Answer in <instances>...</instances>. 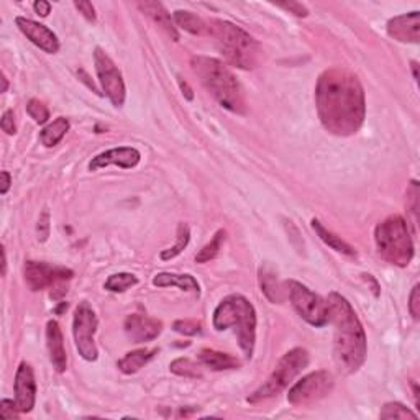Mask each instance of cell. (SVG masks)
<instances>
[{
  "instance_id": "cell-19",
  "label": "cell",
  "mask_w": 420,
  "mask_h": 420,
  "mask_svg": "<svg viewBox=\"0 0 420 420\" xmlns=\"http://www.w3.org/2000/svg\"><path fill=\"white\" fill-rule=\"evenodd\" d=\"M138 8L142 10L143 13H147L154 23L159 25V27H161L164 32H166L169 37L174 39V42H178L179 33H178L176 27H174V22L171 20V15H169L168 10L163 7V4H159V2H138Z\"/></svg>"
},
{
  "instance_id": "cell-35",
  "label": "cell",
  "mask_w": 420,
  "mask_h": 420,
  "mask_svg": "<svg viewBox=\"0 0 420 420\" xmlns=\"http://www.w3.org/2000/svg\"><path fill=\"white\" fill-rule=\"evenodd\" d=\"M74 7H76L79 12L84 15V18L89 20V22L94 23L97 20L96 8H94V5L91 2H86V0H76V2H74Z\"/></svg>"
},
{
  "instance_id": "cell-23",
  "label": "cell",
  "mask_w": 420,
  "mask_h": 420,
  "mask_svg": "<svg viewBox=\"0 0 420 420\" xmlns=\"http://www.w3.org/2000/svg\"><path fill=\"white\" fill-rule=\"evenodd\" d=\"M259 286H261V291L264 292L271 302H281L284 297V286H281L278 281V274L273 271V268L269 266H261L259 269Z\"/></svg>"
},
{
  "instance_id": "cell-1",
  "label": "cell",
  "mask_w": 420,
  "mask_h": 420,
  "mask_svg": "<svg viewBox=\"0 0 420 420\" xmlns=\"http://www.w3.org/2000/svg\"><path fill=\"white\" fill-rule=\"evenodd\" d=\"M315 104L323 128L337 137L357 133L366 117L364 91L357 74L332 68L319 76Z\"/></svg>"
},
{
  "instance_id": "cell-28",
  "label": "cell",
  "mask_w": 420,
  "mask_h": 420,
  "mask_svg": "<svg viewBox=\"0 0 420 420\" xmlns=\"http://www.w3.org/2000/svg\"><path fill=\"white\" fill-rule=\"evenodd\" d=\"M135 284H138V278L132 273H117L109 276L105 281V289L110 292H125Z\"/></svg>"
},
{
  "instance_id": "cell-10",
  "label": "cell",
  "mask_w": 420,
  "mask_h": 420,
  "mask_svg": "<svg viewBox=\"0 0 420 420\" xmlns=\"http://www.w3.org/2000/svg\"><path fill=\"white\" fill-rule=\"evenodd\" d=\"M96 330L97 315L92 311V307L89 306V302L84 301L79 304L76 307V312H74L73 335L78 352L86 362H96L99 357L96 340H94Z\"/></svg>"
},
{
  "instance_id": "cell-33",
  "label": "cell",
  "mask_w": 420,
  "mask_h": 420,
  "mask_svg": "<svg viewBox=\"0 0 420 420\" xmlns=\"http://www.w3.org/2000/svg\"><path fill=\"white\" fill-rule=\"evenodd\" d=\"M174 330L178 333L189 335V337H194V335H199L202 332V325L197 320H176L174 322Z\"/></svg>"
},
{
  "instance_id": "cell-24",
  "label": "cell",
  "mask_w": 420,
  "mask_h": 420,
  "mask_svg": "<svg viewBox=\"0 0 420 420\" xmlns=\"http://www.w3.org/2000/svg\"><path fill=\"white\" fill-rule=\"evenodd\" d=\"M311 223H312V228L315 230V233L319 235V238L322 240L325 245H328L330 248L335 249V252H338L342 254H347V257H354V254H357V252H354L353 247H350V245L345 242V240H342V237H338V235H335V233L330 232V230L325 228L317 218H314Z\"/></svg>"
},
{
  "instance_id": "cell-9",
  "label": "cell",
  "mask_w": 420,
  "mask_h": 420,
  "mask_svg": "<svg viewBox=\"0 0 420 420\" xmlns=\"http://www.w3.org/2000/svg\"><path fill=\"white\" fill-rule=\"evenodd\" d=\"M286 292L291 304L301 317L311 323L312 327H323L328 323V312H327V302L317 294L312 292L307 286L297 281H288L284 283Z\"/></svg>"
},
{
  "instance_id": "cell-2",
  "label": "cell",
  "mask_w": 420,
  "mask_h": 420,
  "mask_svg": "<svg viewBox=\"0 0 420 420\" xmlns=\"http://www.w3.org/2000/svg\"><path fill=\"white\" fill-rule=\"evenodd\" d=\"M328 322L333 323V358L340 371L354 373L366 358V333L357 312L343 296L330 292L327 297Z\"/></svg>"
},
{
  "instance_id": "cell-15",
  "label": "cell",
  "mask_w": 420,
  "mask_h": 420,
  "mask_svg": "<svg viewBox=\"0 0 420 420\" xmlns=\"http://www.w3.org/2000/svg\"><path fill=\"white\" fill-rule=\"evenodd\" d=\"M140 159H142V154H140L137 148H132V147L112 148L101 154H97V156H94L92 161L89 163V169H91V171H99V169L112 166V164L123 169H132L140 163Z\"/></svg>"
},
{
  "instance_id": "cell-16",
  "label": "cell",
  "mask_w": 420,
  "mask_h": 420,
  "mask_svg": "<svg viewBox=\"0 0 420 420\" xmlns=\"http://www.w3.org/2000/svg\"><path fill=\"white\" fill-rule=\"evenodd\" d=\"M163 323L143 314H132L125 320V333L133 343L152 342L161 333Z\"/></svg>"
},
{
  "instance_id": "cell-17",
  "label": "cell",
  "mask_w": 420,
  "mask_h": 420,
  "mask_svg": "<svg viewBox=\"0 0 420 420\" xmlns=\"http://www.w3.org/2000/svg\"><path fill=\"white\" fill-rule=\"evenodd\" d=\"M388 35L401 43H419L420 38V20L419 12L399 15L388 22Z\"/></svg>"
},
{
  "instance_id": "cell-14",
  "label": "cell",
  "mask_w": 420,
  "mask_h": 420,
  "mask_svg": "<svg viewBox=\"0 0 420 420\" xmlns=\"http://www.w3.org/2000/svg\"><path fill=\"white\" fill-rule=\"evenodd\" d=\"M15 23H17L20 32H22L33 44H37L39 49H43L44 53L48 54L58 53L59 39L48 27H44V25L33 22V20L25 18V17H17L15 18Z\"/></svg>"
},
{
  "instance_id": "cell-4",
  "label": "cell",
  "mask_w": 420,
  "mask_h": 420,
  "mask_svg": "<svg viewBox=\"0 0 420 420\" xmlns=\"http://www.w3.org/2000/svg\"><path fill=\"white\" fill-rule=\"evenodd\" d=\"M209 33L215 38L223 58L240 69H254L261 61L263 51L252 35L227 20H210Z\"/></svg>"
},
{
  "instance_id": "cell-5",
  "label": "cell",
  "mask_w": 420,
  "mask_h": 420,
  "mask_svg": "<svg viewBox=\"0 0 420 420\" xmlns=\"http://www.w3.org/2000/svg\"><path fill=\"white\" fill-rule=\"evenodd\" d=\"M235 328L238 345L245 357L252 358L257 342V311L245 296L233 294L225 297L214 312V328L222 332Z\"/></svg>"
},
{
  "instance_id": "cell-46",
  "label": "cell",
  "mask_w": 420,
  "mask_h": 420,
  "mask_svg": "<svg viewBox=\"0 0 420 420\" xmlns=\"http://www.w3.org/2000/svg\"><path fill=\"white\" fill-rule=\"evenodd\" d=\"M2 84H4L2 92H7V89H8V82H7V78H5V76H2Z\"/></svg>"
},
{
  "instance_id": "cell-26",
  "label": "cell",
  "mask_w": 420,
  "mask_h": 420,
  "mask_svg": "<svg viewBox=\"0 0 420 420\" xmlns=\"http://www.w3.org/2000/svg\"><path fill=\"white\" fill-rule=\"evenodd\" d=\"M174 22L178 27H181L184 32L191 35H206L209 33V25L204 22L201 17H197L196 13L186 12V10H178L173 15Z\"/></svg>"
},
{
  "instance_id": "cell-29",
  "label": "cell",
  "mask_w": 420,
  "mask_h": 420,
  "mask_svg": "<svg viewBox=\"0 0 420 420\" xmlns=\"http://www.w3.org/2000/svg\"><path fill=\"white\" fill-rule=\"evenodd\" d=\"M225 237H227L225 230H218V232L214 235V238L210 240V243H207L206 247H204L201 249V252L197 253L196 261L197 263H209L210 259H214L215 257H217L220 249H222V245L225 242Z\"/></svg>"
},
{
  "instance_id": "cell-27",
  "label": "cell",
  "mask_w": 420,
  "mask_h": 420,
  "mask_svg": "<svg viewBox=\"0 0 420 420\" xmlns=\"http://www.w3.org/2000/svg\"><path fill=\"white\" fill-rule=\"evenodd\" d=\"M189 238H191V230H189L187 223H179L178 225V232H176V243L173 245L171 248L168 249H163L161 254V259H164V261H168V259H173L176 258L178 254H181L184 249H186L187 243H189Z\"/></svg>"
},
{
  "instance_id": "cell-8",
  "label": "cell",
  "mask_w": 420,
  "mask_h": 420,
  "mask_svg": "<svg viewBox=\"0 0 420 420\" xmlns=\"http://www.w3.org/2000/svg\"><path fill=\"white\" fill-rule=\"evenodd\" d=\"M23 276L27 286L32 291H44L51 289V299H61L68 292V281H71L74 273L69 268L53 266L48 263L27 261L23 268Z\"/></svg>"
},
{
  "instance_id": "cell-42",
  "label": "cell",
  "mask_w": 420,
  "mask_h": 420,
  "mask_svg": "<svg viewBox=\"0 0 420 420\" xmlns=\"http://www.w3.org/2000/svg\"><path fill=\"white\" fill-rule=\"evenodd\" d=\"M178 82H179V87H181V91H183L184 96H186L187 101H192L194 94H192V89L189 87V84L186 81H184V79H181V78H179Z\"/></svg>"
},
{
  "instance_id": "cell-7",
  "label": "cell",
  "mask_w": 420,
  "mask_h": 420,
  "mask_svg": "<svg viewBox=\"0 0 420 420\" xmlns=\"http://www.w3.org/2000/svg\"><path fill=\"white\" fill-rule=\"evenodd\" d=\"M309 364V352L304 348H294L291 352H288L284 357L279 359L276 368L273 369V373L269 374L266 381L254 391L252 396L248 397V402L257 404L261 401H266L269 397L278 396L279 393H283L289 384L292 383V379L297 374L302 373V369H306Z\"/></svg>"
},
{
  "instance_id": "cell-6",
  "label": "cell",
  "mask_w": 420,
  "mask_h": 420,
  "mask_svg": "<svg viewBox=\"0 0 420 420\" xmlns=\"http://www.w3.org/2000/svg\"><path fill=\"white\" fill-rule=\"evenodd\" d=\"M378 252L381 257L396 266H407L414 257V243L409 225L401 215H391L383 220L374 230Z\"/></svg>"
},
{
  "instance_id": "cell-37",
  "label": "cell",
  "mask_w": 420,
  "mask_h": 420,
  "mask_svg": "<svg viewBox=\"0 0 420 420\" xmlns=\"http://www.w3.org/2000/svg\"><path fill=\"white\" fill-rule=\"evenodd\" d=\"M0 127L7 135H15L17 133V127H15V115L13 110H5L2 115V120H0Z\"/></svg>"
},
{
  "instance_id": "cell-32",
  "label": "cell",
  "mask_w": 420,
  "mask_h": 420,
  "mask_svg": "<svg viewBox=\"0 0 420 420\" xmlns=\"http://www.w3.org/2000/svg\"><path fill=\"white\" fill-rule=\"evenodd\" d=\"M27 112H28L30 117H32L35 122L39 123V125L47 123L48 118H49L48 107L42 101H38V99H32V101L27 104Z\"/></svg>"
},
{
  "instance_id": "cell-34",
  "label": "cell",
  "mask_w": 420,
  "mask_h": 420,
  "mask_svg": "<svg viewBox=\"0 0 420 420\" xmlns=\"http://www.w3.org/2000/svg\"><path fill=\"white\" fill-rule=\"evenodd\" d=\"M49 228H51V225H49V212L48 210H43L37 223V235L39 242H47L49 237Z\"/></svg>"
},
{
  "instance_id": "cell-30",
  "label": "cell",
  "mask_w": 420,
  "mask_h": 420,
  "mask_svg": "<svg viewBox=\"0 0 420 420\" xmlns=\"http://www.w3.org/2000/svg\"><path fill=\"white\" fill-rule=\"evenodd\" d=\"M381 419H401V420H417L419 416L416 412H412L411 409L404 406L401 402H388L386 406L383 407L381 414H379Z\"/></svg>"
},
{
  "instance_id": "cell-36",
  "label": "cell",
  "mask_w": 420,
  "mask_h": 420,
  "mask_svg": "<svg viewBox=\"0 0 420 420\" xmlns=\"http://www.w3.org/2000/svg\"><path fill=\"white\" fill-rule=\"evenodd\" d=\"M409 311H411V315L416 320H419L420 317V286L416 284V286L412 288V292H411V297H409Z\"/></svg>"
},
{
  "instance_id": "cell-3",
  "label": "cell",
  "mask_w": 420,
  "mask_h": 420,
  "mask_svg": "<svg viewBox=\"0 0 420 420\" xmlns=\"http://www.w3.org/2000/svg\"><path fill=\"white\" fill-rule=\"evenodd\" d=\"M191 68L202 86L212 94L223 109L233 113L247 112V101H245L243 89L235 78V74L227 68V64L215 58L194 56L191 59Z\"/></svg>"
},
{
  "instance_id": "cell-44",
  "label": "cell",
  "mask_w": 420,
  "mask_h": 420,
  "mask_svg": "<svg viewBox=\"0 0 420 420\" xmlns=\"http://www.w3.org/2000/svg\"><path fill=\"white\" fill-rule=\"evenodd\" d=\"M417 68H419V64H417L416 61H412V71H414V79H416V81H419V73H417Z\"/></svg>"
},
{
  "instance_id": "cell-21",
  "label": "cell",
  "mask_w": 420,
  "mask_h": 420,
  "mask_svg": "<svg viewBox=\"0 0 420 420\" xmlns=\"http://www.w3.org/2000/svg\"><path fill=\"white\" fill-rule=\"evenodd\" d=\"M199 362L212 371H225V369L240 368V362L232 354L215 352V350L204 348L199 352Z\"/></svg>"
},
{
  "instance_id": "cell-25",
  "label": "cell",
  "mask_w": 420,
  "mask_h": 420,
  "mask_svg": "<svg viewBox=\"0 0 420 420\" xmlns=\"http://www.w3.org/2000/svg\"><path fill=\"white\" fill-rule=\"evenodd\" d=\"M69 127H71V125H69V120L64 117H59L42 130V133H39V142H42V144H44L47 148L56 147V144L64 138V135L69 132Z\"/></svg>"
},
{
  "instance_id": "cell-45",
  "label": "cell",
  "mask_w": 420,
  "mask_h": 420,
  "mask_svg": "<svg viewBox=\"0 0 420 420\" xmlns=\"http://www.w3.org/2000/svg\"><path fill=\"white\" fill-rule=\"evenodd\" d=\"M79 76H82V78H84V79H82V81H86V79H87V76H86V74H84L82 71H81V73H79ZM87 86H89V87H91L94 92H97V89H96V87H94V84H91V82H87ZM97 94H99V92H97Z\"/></svg>"
},
{
  "instance_id": "cell-43",
  "label": "cell",
  "mask_w": 420,
  "mask_h": 420,
  "mask_svg": "<svg viewBox=\"0 0 420 420\" xmlns=\"http://www.w3.org/2000/svg\"><path fill=\"white\" fill-rule=\"evenodd\" d=\"M2 274H7V257H5V249L2 248Z\"/></svg>"
},
{
  "instance_id": "cell-12",
  "label": "cell",
  "mask_w": 420,
  "mask_h": 420,
  "mask_svg": "<svg viewBox=\"0 0 420 420\" xmlns=\"http://www.w3.org/2000/svg\"><path fill=\"white\" fill-rule=\"evenodd\" d=\"M94 64H96V73L105 96L109 97L113 107H122L127 96L122 73L102 48L94 49Z\"/></svg>"
},
{
  "instance_id": "cell-18",
  "label": "cell",
  "mask_w": 420,
  "mask_h": 420,
  "mask_svg": "<svg viewBox=\"0 0 420 420\" xmlns=\"http://www.w3.org/2000/svg\"><path fill=\"white\" fill-rule=\"evenodd\" d=\"M47 347L49 353V362L58 373H64L68 368V357L64 350L63 332L56 320H49L47 325Z\"/></svg>"
},
{
  "instance_id": "cell-38",
  "label": "cell",
  "mask_w": 420,
  "mask_h": 420,
  "mask_svg": "<svg viewBox=\"0 0 420 420\" xmlns=\"http://www.w3.org/2000/svg\"><path fill=\"white\" fill-rule=\"evenodd\" d=\"M0 414H2L4 419L7 420H13L18 417V409L15 406V401H8V399H4L2 402H0Z\"/></svg>"
},
{
  "instance_id": "cell-11",
  "label": "cell",
  "mask_w": 420,
  "mask_h": 420,
  "mask_svg": "<svg viewBox=\"0 0 420 420\" xmlns=\"http://www.w3.org/2000/svg\"><path fill=\"white\" fill-rule=\"evenodd\" d=\"M335 386V379L328 371H315L304 376L289 389L288 402L292 406H311L327 397Z\"/></svg>"
},
{
  "instance_id": "cell-22",
  "label": "cell",
  "mask_w": 420,
  "mask_h": 420,
  "mask_svg": "<svg viewBox=\"0 0 420 420\" xmlns=\"http://www.w3.org/2000/svg\"><path fill=\"white\" fill-rule=\"evenodd\" d=\"M156 353H158L156 348L133 350V352H128L122 359H120L117 366L123 374H135L138 373L144 364L152 362Z\"/></svg>"
},
{
  "instance_id": "cell-20",
  "label": "cell",
  "mask_w": 420,
  "mask_h": 420,
  "mask_svg": "<svg viewBox=\"0 0 420 420\" xmlns=\"http://www.w3.org/2000/svg\"><path fill=\"white\" fill-rule=\"evenodd\" d=\"M153 284L156 288H169L178 286L181 291H191L194 294L201 292L197 279L192 278L191 274H174V273H158L153 278Z\"/></svg>"
},
{
  "instance_id": "cell-39",
  "label": "cell",
  "mask_w": 420,
  "mask_h": 420,
  "mask_svg": "<svg viewBox=\"0 0 420 420\" xmlns=\"http://www.w3.org/2000/svg\"><path fill=\"white\" fill-rule=\"evenodd\" d=\"M279 8L283 10H288L289 13H294L296 17H307L309 15V10L306 5L299 4V2H288V4H278Z\"/></svg>"
},
{
  "instance_id": "cell-41",
  "label": "cell",
  "mask_w": 420,
  "mask_h": 420,
  "mask_svg": "<svg viewBox=\"0 0 420 420\" xmlns=\"http://www.w3.org/2000/svg\"><path fill=\"white\" fill-rule=\"evenodd\" d=\"M0 176H2V189H0V194L5 196V194L8 192L10 186H12V178H10V174L7 171L0 173Z\"/></svg>"
},
{
  "instance_id": "cell-40",
  "label": "cell",
  "mask_w": 420,
  "mask_h": 420,
  "mask_svg": "<svg viewBox=\"0 0 420 420\" xmlns=\"http://www.w3.org/2000/svg\"><path fill=\"white\" fill-rule=\"evenodd\" d=\"M33 8L39 17H48V15L51 13V4L44 2V0H37V2L33 4Z\"/></svg>"
},
{
  "instance_id": "cell-31",
  "label": "cell",
  "mask_w": 420,
  "mask_h": 420,
  "mask_svg": "<svg viewBox=\"0 0 420 420\" xmlns=\"http://www.w3.org/2000/svg\"><path fill=\"white\" fill-rule=\"evenodd\" d=\"M169 368H171V371L174 374H179V376H184V378H201L202 376L201 369H199L197 364L187 358L174 359Z\"/></svg>"
},
{
  "instance_id": "cell-13",
  "label": "cell",
  "mask_w": 420,
  "mask_h": 420,
  "mask_svg": "<svg viewBox=\"0 0 420 420\" xmlns=\"http://www.w3.org/2000/svg\"><path fill=\"white\" fill-rule=\"evenodd\" d=\"M37 399V383L33 369L28 363H20L15 374V406L20 414L32 412Z\"/></svg>"
}]
</instances>
